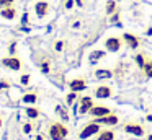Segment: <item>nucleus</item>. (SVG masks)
<instances>
[{
  "label": "nucleus",
  "instance_id": "19",
  "mask_svg": "<svg viewBox=\"0 0 152 140\" xmlns=\"http://www.w3.org/2000/svg\"><path fill=\"white\" fill-rule=\"evenodd\" d=\"M23 103H36V94L34 93H28L23 96Z\"/></svg>",
  "mask_w": 152,
  "mask_h": 140
},
{
  "label": "nucleus",
  "instance_id": "7",
  "mask_svg": "<svg viewBox=\"0 0 152 140\" xmlns=\"http://www.w3.org/2000/svg\"><path fill=\"white\" fill-rule=\"evenodd\" d=\"M124 130H126L128 133L136 135V137H142V135H144V129H142L139 124H126V125H124Z\"/></svg>",
  "mask_w": 152,
  "mask_h": 140
},
{
  "label": "nucleus",
  "instance_id": "2",
  "mask_svg": "<svg viewBox=\"0 0 152 140\" xmlns=\"http://www.w3.org/2000/svg\"><path fill=\"white\" fill-rule=\"evenodd\" d=\"M98 132H100V124L98 122H90L83 127V130L79 133V137L82 140H85V139H88V137L95 135V133H98Z\"/></svg>",
  "mask_w": 152,
  "mask_h": 140
},
{
  "label": "nucleus",
  "instance_id": "10",
  "mask_svg": "<svg viewBox=\"0 0 152 140\" xmlns=\"http://www.w3.org/2000/svg\"><path fill=\"white\" fill-rule=\"evenodd\" d=\"M90 114H92L93 117H103V116L111 114V111H110L106 106H93L92 109H90Z\"/></svg>",
  "mask_w": 152,
  "mask_h": 140
},
{
  "label": "nucleus",
  "instance_id": "8",
  "mask_svg": "<svg viewBox=\"0 0 152 140\" xmlns=\"http://www.w3.org/2000/svg\"><path fill=\"white\" fill-rule=\"evenodd\" d=\"M2 64H4L5 67H8L10 70H20V67H21L20 60H18L17 57H5L4 60H2Z\"/></svg>",
  "mask_w": 152,
  "mask_h": 140
},
{
  "label": "nucleus",
  "instance_id": "14",
  "mask_svg": "<svg viewBox=\"0 0 152 140\" xmlns=\"http://www.w3.org/2000/svg\"><path fill=\"white\" fill-rule=\"evenodd\" d=\"M96 140H115V132H111V130H103V132L98 133Z\"/></svg>",
  "mask_w": 152,
  "mask_h": 140
},
{
  "label": "nucleus",
  "instance_id": "31",
  "mask_svg": "<svg viewBox=\"0 0 152 140\" xmlns=\"http://www.w3.org/2000/svg\"><path fill=\"white\" fill-rule=\"evenodd\" d=\"M30 130H31V125L30 124H25V132H30Z\"/></svg>",
  "mask_w": 152,
  "mask_h": 140
},
{
  "label": "nucleus",
  "instance_id": "16",
  "mask_svg": "<svg viewBox=\"0 0 152 140\" xmlns=\"http://www.w3.org/2000/svg\"><path fill=\"white\" fill-rule=\"evenodd\" d=\"M115 12H118V7H116V2L115 0H108L106 2V15H113Z\"/></svg>",
  "mask_w": 152,
  "mask_h": 140
},
{
  "label": "nucleus",
  "instance_id": "33",
  "mask_svg": "<svg viewBox=\"0 0 152 140\" xmlns=\"http://www.w3.org/2000/svg\"><path fill=\"white\" fill-rule=\"evenodd\" d=\"M77 3H79V5H82V0H77Z\"/></svg>",
  "mask_w": 152,
  "mask_h": 140
},
{
  "label": "nucleus",
  "instance_id": "4",
  "mask_svg": "<svg viewBox=\"0 0 152 140\" xmlns=\"http://www.w3.org/2000/svg\"><path fill=\"white\" fill-rule=\"evenodd\" d=\"M93 107V99L90 96H83L80 98V104H79V114H87L90 112V109Z\"/></svg>",
  "mask_w": 152,
  "mask_h": 140
},
{
  "label": "nucleus",
  "instance_id": "18",
  "mask_svg": "<svg viewBox=\"0 0 152 140\" xmlns=\"http://www.w3.org/2000/svg\"><path fill=\"white\" fill-rule=\"evenodd\" d=\"M26 116L30 117V119H36V117L39 116V111H38L36 107H28V109H26Z\"/></svg>",
  "mask_w": 152,
  "mask_h": 140
},
{
  "label": "nucleus",
  "instance_id": "27",
  "mask_svg": "<svg viewBox=\"0 0 152 140\" xmlns=\"http://www.w3.org/2000/svg\"><path fill=\"white\" fill-rule=\"evenodd\" d=\"M8 86H10V83H8V81H4V80L0 81V90H4V88H8Z\"/></svg>",
  "mask_w": 152,
  "mask_h": 140
},
{
  "label": "nucleus",
  "instance_id": "3",
  "mask_svg": "<svg viewBox=\"0 0 152 140\" xmlns=\"http://www.w3.org/2000/svg\"><path fill=\"white\" fill-rule=\"evenodd\" d=\"M121 46H123V42L118 36H110L105 41V47L108 49L110 52H118L119 49H121Z\"/></svg>",
  "mask_w": 152,
  "mask_h": 140
},
{
  "label": "nucleus",
  "instance_id": "25",
  "mask_svg": "<svg viewBox=\"0 0 152 140\" xmlns=\"http://www.w3.org/2000/svg\"><path fill=\"white\" fill-rule=\"evenodd\" d=\"M13 0H0V7H10Z\"/></svg>",
  "mask_w": 152,
  "mask_h": 140
},
{
  "label": "nucleus",
  "instance_id": "11",
  "mask_svg": "<svg viewBox=\"0 0 152 140\" xmlns=\"http://www.w3.org/2000/svg\"><path fill=\"white\" fill-rule=\"evenodd\" d=\"M34 12H36V15L39 16V18L46 16L48 12H49V3L48 2H38L36 5H34Z\"/></svg>",
  "mask_w": 152,
  "mask_h": 140
},
{
  "label": "nucleus",
  "instance_id": "1",
  "mask_svg": "<svg viewBox=\"0 0 152 140\" xmlns=\"http://www.w3.org/2000/svg\"><path fill=\"white\" fill-rule=\"evenodd\" d=\"M67 133H69V130H67V127L64 124H61V122L51 124V127H49L51 140H64L67 137Z\"/></svg>",
  "mask_w": 152,
  "mask_h": 140
},
{
  "label": "nucleus",
  "instance_id": "12",
  "mask_svg": "<svg viewBox=\"0 0 152 140\" xmlns=\"http://www.w3.org/2000/svg\"><path fill=\"white\" fill-rule=\"evenodd\" d=\"M95 122L106 124V125H116V124H118V117L113 116V114H108V116H103V117H96Z\"/></svg>",
  "mask_w": 152,
  "mask_h": 140
},
{
  "label": "nucleus",
  "instance_id": "22",
  "mask_svg": "<svg viewBox=\"0 0 152 140\" xmlns=\"http://www.w3.org/2000/svg\"><path fill=\"white\" fill-rule=\"evenodd\" d=\"M144 72H145V75H147V77H152V60L151 62H145Z\"/></svg>",
  "mask_w": 152,
  "mask_h": 140
},
{
  "label": "nucleus",
  "instance_id": "17",
  "mask_svg": "<svg viewBox=\"0 0 152 140\" xmlns=\"http://www.w3.org/2000/svg\"><path fill=\"white\" fill-rule=\"evenodd\" d=\"M102 57H105V51H93L92 54H90V62H98Z\"/></svg>",
  "mask_w": 152,
  "mask_h": 140
},
{
  "label": "nucleus",
  "instance_id": "35",
  "mask_svg": "<svg viewBox=\"0 0 152 140\" xmlns=\"http://www.w3.org/2000/svg\"><path fill=\"white\" fill-rule=\"evenodd\" d=\"M0 125H2V120H0Z\"/></svg>",
  "mask_w": 152,
  "mask_h": 140
},
{
  "label": "nucleus",
  "instance_id": "9",
  "mask_svg": "<svg viewBox=\"0 0 152 140\" xmlns=\"http://www.w3.org/2000/svg\"><path fill=\"white\" fill-rule=\"evenodd\" d=\"M69 88H70V91H82V90H85L87 88V81L85 80H82V78H75V80H72L69 83Z\"/></svg>",
  "mask_w": 152,
  "mask_h": 140
},
{
  "label": "nucleus",
  "instance_id": "29",
  "mask_svg": "<svg viewBox=\"0 0 152 140\" xmlns=\"http://www.w3.org/2000/svg\"><path fill=\"white\" fill-rule=\"evenodd\" d=\"M41 68H43L44 73H48V72H49V65H48V64H43V65H41Z\"/></svg>",
  "mask_w": 152,
  "mask_h": 140
},
{
  "label": "nucleus",
  "instance_id": "26",
  "mask_svg": "<svg viewBox=\"0 0 152 140\" xmlns=\"http://www.w3.org/2000/svg\"><path fill=\"white\" fill-rule=\"evenodd\" d=\"M62 47H64V42L62 41H57L56 42V51H62Z\"/></svg>",
  "mask_w": 152,
  "mask_h": 140
},
{
  "label": "nucleus",
  "instance_id": "21",
  "mask_svg": "<svg viewBox=\"0 0 152 140\" xmlns=\"http://www.w3.org/2000/svg\"><path fill=\"white\" fill-rule=\"evenodd\" d=\"M134 60H136V64H137L141 68H144L145 60H144V55H142V54H137V55H136V59H134Z\"/></svg>",
  "mask_w": 152,
  "mask_h": 140
},
{
  "label": "nucleus",
  "instance_id": "32",
  "mask_svg": "<svg viewBox=\"0 0 152 140\" xmlns=\"http://www.w3.org/2000/svg\"><path fill=\"white\" fill-rule=\"evenodd\" d=\"M36 140H43V137H41V135H38V137H36Z\"/></svg>",
  "mask_w": 152,
  "mask_h": 140
},
{
  "label": "nucleus",
  "instance_id": "34",
  "mask_svg": "<svg viewBox=\"0 0 152 140\" xmlns=\"http://www.w3.org/2000/svg\"><path fill=\"white\" fill-rule=\"evenodd\" d=\"M147 140H152V135H149V137H147Z\"/></svg>",
  "mask_w": 152,
  "mask_h": 140
},
{
  "label": "nucleus",
  "instance_id": "24",
  "mask_svg": "<svg viewBox=\"0 0 152 140\" xmlns=\"http://www.w3.org/2000/svg\"><path fill=\"white\" fill-rule=\"evenodd\" d=\"M110 16H111V18H110V21H111V23H116V21L119 20V12H115L113 15H110Z\"/></svg>",
  "mask_w": 152,
  "mask_h": 140
},
{
  "label": "nucleus",
  "instance_id": "15",
  "mask_svg": "<svg viewBox=\"0 0 152 140\" xmlns=\"http://www.w3.org/2000/svg\"><path fill=\"white\" fill-rule=\"evenodd\" d=\"M0 15L4 16V18H7V20H12V18H15V15H17V10L15 8H4L2 12H0Z\"/></svg>",
  "mask_w": 152,
  "mask_h": 140
},
{
  "label": "nucleus",
  "instance_id": "28",
  "mask_svg": "<svg viewBox=\"0 0 152 140\" xmlns=\"http://www.w3.org/2000/svg\"><path fill=\"white\" fill-rule=\"evenodd\" d=\"M28 81H30V77H28V75H23V77H21V83L26 85Z\"/></svg>",
  "mask_w": 152,
  "mask_h": 140
},
{
  "label": "nucleus",
  "instance_id": "5",
  "mask_svg": "<svg viewBox=\"0 0 152 140\" xmlns=\"http://www.w3.org/2000/svg\"><path fill=\"white\" fill-rule=\"evenodd\" d=\"M123 41L126 42V46L128 47H131V49H137L139 47V38H136L134 34H131V33H124L123 34Z\"/></svg>",
  "mask_w": 152,
  "mask_h": 140
},
{
  "label": "nucleus",
  "instance_id": "6",
  "mask_svg": "<svg viewBox=\"0 0 152 140\" xmlns=\"http://www.w3.org/2000/svg\"><path fill=\"white\" fill-rule=\"evenodd\" d=\"M111 88L108 86V85H100L98 88L95 90V96L100 98V99H105V98H110L111 96Z\"/></svg>",
  "mask_w": 152,
  "mask_h": 140
},
{
  "label": "nucleus",
  "instance_id": "23",
  "mask_svg": "<svg viewBox=\"0 0 152 140\" xmlns=\"http://www.w3.org/2000/svg\"><path fill=\"white\" fill-rule=\"evenodd\" d=\"M75 98H77L75 91H72V93H69V94H67V104H72L74 101H75Z\"/></svg>",
  "mask_w": 152,
  "mask_h": 140
},
{
  "label": "nucleus",
  "instance_id": "30",
  "mask_svg": "<svg viewBox=\"0 0 152 140\" xmlns=\"http://www.w3.org/2000/svg\"><path fill=\"white\" fill-rule=\"evenodd\" d=\"M72 5H74V0H67L66 2V8H72Z\"/></svg>",
  "mask_w": 152,
  "mask_h": 140
},
{
  "label": "nucleus",
  "instance_id": "20",
  "mask_svg": "<svg viewBox=\"0 0 152 140\" xmlns=\"http://www.w3.org/2000/svg\"><path fill=\"white\" fill-rule=\"evenodd\" d=\"M56 111H57V112H59V116L62 117V120H69V114L66 112V109H64V107L57 106V107H56Z\"/></svg>",
  "mask_w": 152,
  "mask_h": 140
},
{
  "label": "nucleus",
  "instance_id": "13",
  "mask_svg": "<svg viewBox=\"0 0 152 140\" xmlns=\"http://www.w3.org/2000/svg\"><path fill=\"white\" fill-rule=\"evenodd\" d=\"M95 77L98 80H105V78H111L113 77V72L108 70V68H100V70L95 72Z\"/></svg>",
  "mask_w": 152,
  "mask_h": 140
}]
</instances>
